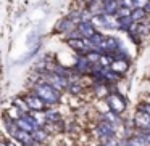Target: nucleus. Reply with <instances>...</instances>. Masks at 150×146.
Listing matches in <instances>:
<instances>
[{
    "label": "nucleus",
    "mask_w": 150,
    "mask_h": 146,
    "mask_svg": "<svg viewBox=\"0 0 150 146\" xmlns=\"http://www.w3.org/2000/svg\"><path fill=\"white\" fill-rule=\"evenodd\" d=\"M69 79L68 77H65V75H60V74H57V72H49L47 74V80L45 82H49L50 85H53L55 88H58V90H65V88H68L69 87Z\"/></svg>",
    "instance_id": "obj_4"
},
{
    "label": "nucleus",
    "mask_w": 150,
    "mask_h": 146,
    "mask_svg": "<svg viewBox=\"0 0 150 146\" xmlns=\"http://www.w3.org/2000/svg\"><path fill=\"white\" fill-rule=\"evenodd\" d=\"M76 29L79 31L81 37H84V39H91V37L97 32V31H95V26L92 24V21L91 23H79Z\"/></svg>",
    "instance_id": "obj_7"
},
{
    "label": "nucleus",
    "mask_w": 150,
    "mask_h": 146,
    "mask_svg": "<svg viewBox=\"0 0 150 146\" xmlns=\"http://www.w3.org/2000/svg\"><path fill=\"white\" fill-rule=\"evenodd\" d=\"M33 138L36 140L37 143L44 141V140L47 138V133H45V130H44L42 127H39V129H37V130H34V132H33Z\"/></svg>",
    "instance_id": "obj_15"
},
{
    "label": "nucleus",
    "mask_w": 150,
    "mask_h": 146,
    "mask_svg": "<svg viewBox=\"0 0 150 146\" xmlns=\"http://www.w3.org/2000/svg\"><path fill=\"white\" fill-rule=\"evenodd\" d=\"M92 68V63L91 59H89L87 55H79L78 59H76V69H78L79 72H87L91 71Z\"/></svg>",
    "instance_id": "obj_8"
},
{
    "label": "nucleus",
    "mask_w": 150,
    "mask_h": 146,
    "mask_svg": "<svg viewBox=\"0 0 150 146\" xmlns=\"http://www.w3.org/2000/svg\"><path fill=\"white\" fill-rule=\"evenodd\" d=\"M140 135H142L144 138L149 141V145H150V130H142V133H140Z\"/></svg>",
    "instance_id": "obj_20"
},
{
    "label": "nucleus",
    "mask_w": 150,
    "mask_h": 146,
    "mask_svg": "<svg viewBox=\"0 0 150 146\" xmlns=\"http://www.w3.org/2000/svg\"><path fill=\"white\" fill-rule=\"evenodd\" d=\"M134 124L140 130H150V114L142 111V109H139L137 114L134 116Z\"/></svg>",
    "instance_id": "obj_6"
},
{
    "label": "nucleus",
    "mask_w": 150,
    "mask_h": 146,
    "mask_svg": "<svg viewBox=\"0 0 150 146\" xmlns=\"http://www.w3.org/2000/svg\"><path fill=\"white\" fill-rule=\"evenodd\" d=\"M73 26H76L74 23H73L71 20H69V18H65V20H62L58 23V31H65V32H68V31H71L73 29Z\"/></svg>",
    "instance_id": "obj_13"
},
{
    "label": "nucleus",
    "mask_w": 150,
    "mask_h": 146,
    "mask_svg": "<svg viewBox=\"0 0 150 146\" xmlns=\"http://www.w3.org/2000/svg\"><path fill=\"white\" fill-rule=\"evenodd\" d=\"M126 146H150V145H149V141L139 133V135L131 136V138L126 141Z\"/></svg>",
    "instance_id": "obj_10"
},
{
    "label": "nucleus",
    "mask_w": 150,
    "mask_h": 146,
    "mask_svg": "<svg viewBox=\"0 0 150 146\" xmlns=\"http://www.w3.org/2000/svg\"><path fill=\"white\" fill-rule=\"evenodd\" d=\"M102 145L103 146H120V143H118V138L113 135V136H110V138L102 140Z\"/></svg>",
    "instance_id": "obj_16"
},
{
    "label": "nucleus",
    "mask_w": 150,
    "mask_h": 146,
    "mask_svg": "<svg viewBox=\"0 0 150 146\" xmlns=\"http://www.w3.org/2000/svg\"><path fill=\"white\" fill-rule=\"evenodd\" d=\"M34 93L39 98H42L47 104H55L60 101L62 95H60V90L55 88L53 85H50L49 82H40V84L34 85Z\"/></svg>",
    "instance_id": "obj_1"
},
{
    "label": "nucleus",
    "mask_w": 150,
    "mask_h": 146,
    "mask_svg": "<svg viewBox=\"0 0 150 146\" xmlns=\"http://www.w3.org/2000/svg\"><path fill=\"white\" fill-rule=\"evenodd\" d=\"M111 69H113L116 74H123V72H126L127 71V68H129V63H127V59H124V58H121V59H115L113 63H111V66H110Z\"/></svg>",
    "instance_id": "obj_9"
},
{
    "label": "nucleus",
    "mask_w": 150,
    "mask_h": 146,
    "mask_svg": "<svg viewBox=\"0 0 150 146\" xmlns=\"http://www.w3.org/2000/svg\"><path fill=\"white\" fill-rule=\"evenodd\" d=\"M103 119L107 120V122H110L111 125H115V127L121 124V119H120V116H118V112H113V111H111V112L103 114Z\"/></svg>",
    "instance_id": "obj_12"
},
{
    "label": "nucleus",
    "mask_w": 150,
    "mask_h": 146,
    "mask_svg": "<svg viewBox=\"0 0 150 146\" xmlns=\"http://www.w3.org/2000/svg\"><path fill=\"white\" fill-rule=\"evenodd\" d=\"M145 15H147L145 8H134V10L131 11V16H132L134 23H137V21L144 20V16H145Z\"/></svg>",
    "instance_id": "obj_14"
},
{
    "label": "nucleus",
    "mask_w": 150,
    "mask_h": 146,
    "mask_svg": "<svg viewBox=\"0 0 150 146\" xmlns=\"http://www.w3.org/2000/svg\"><path fill=\"white\" fill-rule=\"evenodd\" d=\"M45 117H47V122H57V120H60V114L55 112V111H47Z\"/></svg>",
    "instance_id": "obj_17"
},
{
    "label": "nucleus",
    "mask_w": 150,
    "mask_h": 146,
    "mask_svg": "<svg viewBox=\"0 0 150 146\" xmlns=\"http://www.w3.org/2000/svg\"><path fill=\"white\" fill-rule=\"evenodd\" d=\"M24 101H26V104L29 106L31 111H34V112H42V111H45L47 108V103L42 100V98H39L36 93L33 95H26V96L23 98Z\"/></svg>",
    "instance_id": "obj_3"
},
{
    "label": "nucleus",
    "mask_w": 150,
    "mask_h": 146,
    "mask_svg": "<svg viewBox=\"0 0 150 146\" xmlns=\"http://www.w3.org/2000/svg\"><path fill=\"white\" fill-rule=\"evenodd\" d=\"M102 146H103V145H102Z\"/></svg>",
    "instance_id": "obj_22"
},
{
    "label": "nucleus",
    "mask_w": 150,
    "mask_h": 146,
    "mask_svg": "<svg viewBox=\"0 0 150 146\" xmlns=\"http://www.w3.org/2000/svg\"><path fill=\"white\" fill-rule=\"evenodd\" d=\"M120 8H121V3H120V2H116V0H113V2H108V3H105L103 13H105V15H116Z\"/></svg>",
    "instance_id": "obj_11"
},
{
    "label": "nucleus",
    "mask_w": 150,
    "mask_h": 146,
    "mask_svg": "<svg viewBox=\"0 0 150 146\" xmlns=\"http://www.w3.org/2000/svg\"><path fill=\"white\" fill-rule=\"evenodd\" d=\"M107 104L108 108H110L113 112H123L124 109H126V101L123 100V96L118 93H110L107 96Z\"/></svg>",
    "instance_id": "obj_2"
},
{
    "label": "nucleus",
    "mask_w": 150,
    "mask_h": 146,
    "mask_svg": "<svg viewBox=\"0 0 150 146\" xmlns=\"http://www.w3.org/2000/svg\"><path fill=\"white\" fill-rule=\"evenodd\" d=\"M95 133L98 135V138L105 140V138H110V136L115 135V125H111L110 122H107V120H102V122L97 124V127H95Z\"/></svg>",
    "instance_id": "obj_5"
},
{
    "label": "nucleus",
    "mask_w": 150,
    "mask_h": 146,
    "mask_svg": "<svg viewBox=\"0 0 150 146\" xmlns=\"http://www.w3.org/2000/svg\"><path fill=\"white\" fill-rule=\"evenodd\" d=\"M120 3H121V7H124V8H131V10L136 8L134 0H120Z\"/></svg>",
    "instance_id": "obj_18"
},
{
    "label": "nucleus",
    "mask_w": 150,
    "mask_h": 146,
    "mask_svg": "<svg viewBox=\"0 0 150 146\" xmlns=\"http://www.w3.org/2000/svg\"><path fill=\"white\" fill-rule=\"evenodd\" d=\"M145 11H147V13H150V2L147 3V7H145Z\"/></svg>",
    "instance_id": "obj_21"
},
{
    "label": "nucleus",
    "mask_w": 150,
    "mask_h": 146,
    "mask_svg": "<svg viewBox=\"0 0 150 146\" xmlns=\"http://www.w3.org/2000/svg\"><path fill=\"white\" fill-rule=\"evenodd\" d=\"M149 2H150V0H134V3H136V8H145Z\"/></svg>",
    "instance_id": "obj_19"
}]
</instances>
